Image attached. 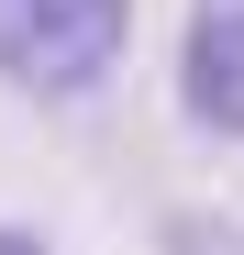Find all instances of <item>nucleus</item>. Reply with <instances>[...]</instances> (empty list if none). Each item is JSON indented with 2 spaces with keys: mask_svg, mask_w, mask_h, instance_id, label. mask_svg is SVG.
Listing matches in <instances>:
<instances>
[{
  "mask_svg": "<svg viewBox=\"0 0 244 255\" xmlns=\"http://www.w3.org/2000/svg\"><path fill=\"white\" fill-rule=\"evenodd\" d=\"M0 255H45V244H33V233H22V222H0Z\"/></svg>",
  "mask_w": 244,
  "mask_h": 255,
  "instance_id": "obj_3",
  "label": "nucleus"
},
{
  "mask_svg": "<svg viewBox=\"0 0 244 255\" xmlns=\"http://www.w3.org/2000/svg\"><path fill=\"white\" fill-rule=\"evenodd\" d=\"M133 45V0H0V78L33 100H89Z\"/></svg>",
  "mask_w": 244,
  "mask_h": 255,
  "instance_id": "obj_1",
  "label": "nucleus"
},
{
  "mask_svg": "<svg viewBox=\"0 0 244 255\" xmlns=\"http://www.w3.org/2000/svg\"><path fill=\"white\" fill-rule=\"evenodd\" d=\"M178 111L200 133H244V0H200L178 33Z\"/></svg>",
  "mask_w": 244,
  "mask_h": 255,
  "instance_id": "obj_2",
  "label": "nucleus"
}]
</instances>
